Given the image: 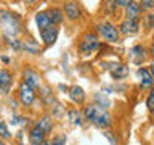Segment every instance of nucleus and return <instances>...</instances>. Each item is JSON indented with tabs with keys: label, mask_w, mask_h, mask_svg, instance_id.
Masks as SVG:
<instances>
[{
	"label": "nucleus",
	"mask_w": 154,
	"mask_h": 145,
	"mask_svg": "<svg viewBox=\"0 0 154 145\" xmlns=\"http://www.w3.org/2000/svg\"><path fill=\"white\" fill-rule=\"evenodd\" d=\"M84 118L87 121H90L93 126L100 129H108L111 124H112V119H111V114L106 111L104 108H101L98 105H87L84 108Z\"/></svg>",
	"instance_id": "obj_1"
},
{
	"label": "nucleus",
	"mask_w": 154,
	"mask_h": 145,
	"mask_svg": "<svg viewBox=\"0 0 154 145\" xmlns=\"http://www.w3.org/2000/svg\"><path fill=\"white\" fill-rule=\"evenodd\" d=\"M0 29H2L3 36L16 37L23 29L21 19L18 18V14L8 11V10H0Z\"/></svg>",
	"instance_id": "obj_2"
},
{
	"label": "nucleus",
	"mask_w": 154,
	"mask_h": 145,
	"mask_svg": "<svg viewBox=\"0 0 154 145\" xmlns=\"http://www.w3.org/2000/svg\"><path fill=\"white\" fill-rule=\"evenodd\" d=\"M18 100L23 106H31L34 102H35V90L31 89L26 82H21L18 87Z\"/></svg>",
	"instance_id": "obj_3"
},
{
	"label": "nucleus",
	"mask_w": 154,
	"mask_h": 145,
	"mask_svg": "<svg viewBox=\"0 0 154 145\" xmlns=\"http://www.w3.org/2000/svg\"><path fill=\"white\" fill-rule=\"evenodd\" d=\"M23 82H26L35 92L42 89V76L32 68H24L23 69Z\"/></svg>",
	"instance_id": "obj_4"
},
{
	"label": "nucleus",
	"mask_w": 154,
	"mask_h": 145,
	"mask_svg": "<svg viewBox=\"0 0 154 145\" xmlns=\"http://www.w3.org/2000/svg\"><path fill=\"white\" fill-rule=\"evenodd\" d=\"M96 29H98V34L101 37L104 39V40L108 42H117L119 40V29L114 26V24L111 23H100L98 26H96Z\"/></svg>",
	"instance_id": "obj_5"
},
{
	"label": "nucleus",
	"mask_w": 154,
	"mask_h": 145,
	"mask_svg": "<svg viewBox=\"0 0 154 145\" xmlns=\"http://www.w3.org/2000/svg\"><path fill=\"white\" fill-rule=\"evenodd\" d=\"M98 45H100V40H98V37H96V34L88 32L82 37V40L79 44V48L84 55H90L91 52H95L96 48H98Z\"/></svg>",
	"instance_id": "obj_6"
},
{
	"label": "nucleus",
	"mask_w": 154,
	"mask_h": 145,
	"mask_svg": "<svg viewBox=\"0 0 154 145\" xmlns=\"http://www.w3.org/2000/svg\"><path fill=\"white\" fill-rule=\"evenodd\" d=\"M27 137H29V143L31 145H40V143H43L47 140V134L38 129L37 126H34V127L29 129Z\"/></svg>",
	"instance_id": "obj_7"
},
{
	"label": "nucleus",
	"mask_w": 154,
	"mask_h": 145,
	"mask_svg": "<svg viewBox=\"0 0 154 145\" xmlns=\"http://www.w3.org/2000/svg\"><path fill=\"white\" fill-rule=\"evenodd\" d=\"M40 37H42V40L45 45H53L58 39V27L50 26V27L43 29V31H40Z\"/></svg>",
	"instance_id": "obj_8"
},
{
	"label": "nucleus",
	"mask_w": 154,
	"mask_h": 145,
	"mask_svg": "<svg viewBox=\"0 0 154 145\" xmlns=\"http://www.w3.org/2000/svg\"><path fill=\"white\" fill-rule=\"evenodd\" d=\"M64 13H66L67 19H71V21H75V19H79L80 14H82L79 3H77V2H72V0L64 5Z\"/></svg>",
	"instance_id": "obj_9"
},
{
	"label": "nucleus",
	"mask_w": 154,
	"mask_h": 145,
	"mask_svg": "<svg viewBox=\"0 0 154 145\" xmlns=\"http://www.w3.org/2000/svg\"><path fill=\"white\" fill-rule=\"evenodd\" d=\"M138 76H140V79H141V82H140L141 89H149V87L154 85V77H152L151 71H149L148 68H140Z\"/></svg>",
	"instance_id": "obj_10"
},
{
	"label": "nucleus",
	"mask_w": 154,
	"mask_h": 145,
	"mask_svg": "<svg viewBox=\"0 0 154 145\" xmlns=\"http://www.w3.org/2000/svg\"><path fill=\"white\" fill-rule=\"evenodd\" d=\"M11 84H13V74L8 69H0V90L8 94Z\"/></svg>",
	"instance_id": "obj_11"
},
{
	"label": "nucleus",
	"mask_w": 154,
	"mask_h": 145,
	"mask_svg": "<svg viewBox=\"0 0 154 145\" xmlns=\"http://www.w3.org/2000/svg\"><path fill=\"white\" fill-rule=\"evenodd\" d=\"M140 14H141V5L137 2H130L127 7H125V16L127 19H132V21H138Z\"/></svg>",
	"instance_id": "obj_12"
},
{
	"label": "nucleus",
	"mask_w": 154,
	"mask_h": 145,
	"mask_svg": "<svg viewBox=\"0 0 154 145\" xmlns=\"http://www.w3.org/2000/svg\"><path fill=\"white\" fill-rule=\"evenodd\" d=\"M69 97H71V100L74 102L75 105H82L85 102V98H87L84 89L79 87V85H72L71 87V89H69Z\"/></svg>",
	"instance_id": "obj_13"
},
{
	"label": "nucleus",
	"mask_w": 154,
	"mask_h": 145,
	"mask_svg": "<svg viewBox=\"0 0 154 145\" xmlns=\"http://www.w3.org/2000/svg\"><path fill=\"white\" fill-rule=\"evenodd\" d=\"M21 50H24L26 53H29V55H38V53H42V47L38 45V42L29 39V40L21 42Z\"/></svg>",
	"instance_id": "obj_14"
},
{
	"label": "nucleus",
	"mask_w": 154,
	"mask_h": 145,
	"mask_svg": "<svg viewBox=\"0 0 154 145\" xmlns=\"http://www.w3.org/2000/svg\"><path fill=\"white\" fill-rule=\"evenodd\" d=\"M35 24H37L38 31H43V29H47L50 26H55V24L50 21V16H48L47 11H38L35 14Z\"/></svg>",
	"instance_id": "obj_15"
},
{
	"label": "nucleus",
	"mask_w": 154,
	"mask_h": 145,
	"mask_svg": "<svg viewBox=\"0 0 154 145\" xmlns=\"http://www.w3.org/2000/svg\"><path fill=\"white\" fill-rule=\"evenodd\" d=\"M138 21H132V19H125L119 26V32L122 34H137L138 32Z\"/></svg>",
	"instance_id": "obj_16"
},
{
	"label": "nucleus",
	"mask_w": 154,
	"mask_h": 145,
	"mask_svg": "<svg viewBox=\"0 0 154 145\" xmlns=\"http://www.w3.org/2000/svg\"><path fill=\"white\" fill-rule=\"evenodd\" d=\"M35 126L40 130H43L45 134H50L51 130H53V119H51V116H48V114L42 116V118L35 123Z\"/></svg>",
	"instance_id": "obj_17"
},
{
	"label": "nucleus",
	"mask_w": 154,
	"mask_h": 145,
	"mask_svg": "<svg viewBox=\"0 0 154 145\" xmlns=\"http://www.w3.org/2000/svg\"><path fill=\"white\" fill-rule=\"evenodd\" d=\"M111 74H112L114 79H124L125 76L128 74V66L125 65H112L111 66Z\"/></svg>",
	"instance_id": "obj_18"
},
{
	"label": "nucleus",
	"mask_w": 154,
	"mask_h": 145,
	"mask_svg": "<svg viewBox=\"0 0 154 145\" xmlns=\"http://www.w3.org/2000/svg\"><path fill=\"white\" fill-rule=\"evenodd\" d=\"M67 118H69V121L74 126H82V123H84V113L82 111H79L77 108H72V110H69L67 111Z\"/></svg>",
	"instance_id": "obj_19"
},
{
	"label": "nucleus",
	"mask_w": 154,
	"mask_h": 145,
	"mask_svg": "<svg viewBox=\"0 0 154 145\" xmlns=\"http://www.w3.org/2000/svg\"><path fill=\"white\" fill-rule=\"evenodd\" d=\"M47 13H48V16H50V21L55 24V26L63 23V19H64V11H63L61 8H50Z\"/></svg>",
	"instance_id": "obj_20"
},
{
	"label": "nucleus",
	"mask_w": 154,
	"mask_h": 145,
	"mask_svg": "<svg viewBox=\"0 0 154 145\" xmlns=\"http://www.w3.org/2000/svg\"><path fill=\"white\" fill-rule=\"evenodd\" d=\"M144 56H146V52H144V48L141 45H137L132 50V60L137 63V65H140V63L144 60Z\"/></svg>",
	"instance_id": "obj_21"
},
{
	"label": "nucleus",
	"mask_w": 154,
	"mask_h": 145,
	"mask_svg": "<svg viewBox=\"0 0 154 145\" xmlns=\"http://www.w3.org/2000/svg\"><path fill=\"white\" fill-rule=\"evenodd\" d=\"M95 102H96L95 105H98V106H101V108H104V110H108L109 105H111L109 98H108V97H104L103 94H96L95 95Z\"/></svg>",
	"instance_id": "obj_22"
},
{
	"label": "nucleus",
	"mask_w": 154,
	"mask_h": 145,
	"mask_svg": "<svg viewBox=\"0 0 154 145\" xmlns=\"http://www.w3.org/2000/svg\"><path fill=\"white\" fill-rule=\"evenodd\" d=\"M13 135L11 132H10V129H8V126L5 121H0V139L2 140H10Z\"/></svg>",
	"instance_id": "obj_23"
},
{
	"label": "nucleus",
	"mask_w": 154,
	"mask_h": 145,
	"mask_svg": "<svg viewBox=\"0 0 154 145\" xmlns=\"http://www.w3.org/2000/svg\"><path fill=\"white\" fill-rule=\"evenodd\" d=\"M3 39H5V42L8 44V47L14 48V50H21V42H19L16 37H13V36H3Z\"/></svg>",
	"instance_id": "obj_24"
},
{
	"label": "nucleus",
	"mask_w": 154,
	"mask_h": 145,
	"mask_svg": "<svg viewBox=\"0 0 154 145\" xmlns=\"http://www.w3.org/2000/svg\"><path fill=\"white\" fill-rule=\"evenodd\" d=\"M42 94H40V98L45 102V103H48V105H51L53 102V95H51V92H50V89H48V87H42Z\"/></svg>",
	"instance_id": "obj_25"
},
{
	"label": "nucleus",
	"mask_w": 154,
	"mask_h": 145,
	"mask_svg": "<svg viewBox=\"0 0 154 145\" xmlns=\"http://www.w3.org/2000/svg\"><path fill=\"white\" fill-rule=\"evenodd\" d=\"M50 145H66V135H55V137H51L50 140Z\"/></svg>",
	"instance_id": "obj_26"
},
{
	"label": "nucleus",
	"mask_w": 154,
	"mask_h": 145,
	"mask_svg": "<svg viewBox=\"0 0 154 145\" xmlns=\"http://www.w3.org/2000/svg\"><path fill=\"white\" fill-rule=\"evenodd\" d=\"M146 106H148V110L151 111V113H154V87L151 89V92H149V95L146 98Z\"/></svg>",
	"instance_id": "obj_27"
},
{
	"label": "nucleus",
	"mask_w": 154,
	"mask_h": 145,
	"mask_svg": "<svg viewBox=\"0 0 154 145\" xmlns=\"http://www.w3.org/2000/svg\"><path fill=\"white\" fill-rule=\"evenodd\" d=\"M103 135H104V137H106V139H108L109 142H111V145H119V140H117V137H116V135H114L112 132H111V130H104Z\"/></svg>",
	"instance_id": "obj_28"
},
{
	"label": "nucleus",
	"mask_w": 154,
	"mask_h": 145,
	"mask_svg": "<svg viewBox=\"0 0 154 145\" xmlns=\"http://www.w3.org/2000/svg\"><path fill=\"white\" fill-rule=\"evenodd\" d=\"M154 8V0H141V10H151Z\"/></svg>",
	"instance_id": "obj_29"
},
{
	"label": "nucleus",
	"mask_w": 154,
	"mask_h": 145,
	"mask_svg": "<svg viewBox=\"0 0 154 145\" xmlns=\"http://www.w3.org/2000/svg\"><path fill=\"white\" fill-rule=\"evenodd\" d=\"M130 2H132V0H116V3H117L119 7H127Z\"/></svg>",
	"instance_id": "obj_30"
},
{
	"label": "nucleus",
	"mask_w": 154,
	"mask_h": 145,
	"mask_svg": "<svg viewBox=\"0 0 154 145\" xmlns=\"http://www.w3.org/2000/svg\"><path fill=\"white\" fill-rule=\"evenodd\" d=\"M149 71H151V74H152V77H154V63H152L151 66H149Z\"/></svg>",
	"instance_id": "obj_31"
},
{
	"label": "nucleus",
	"mask_w": 154,
	"mask_h": 145,
	"mask_svg": "<svg viewBox=\"0 0 154 145\" xmlns=\"http://www.w3.org/2000/svg\"><path fill=\"white\" fill-rule=\"evenodd\" d=\"M2 61H5V63H8V61H10V58H7V56H2Z\"/></svg>",
	"instance_id": "obj_32"
},
{
	"label": "nucleus",
	"mask_w": 154,
	"mask_h": 145,
	"mask_svg": "<svg viewBox=\"0 0 154 145\" xmlns=\"http://www.w3.org/2000/svg\"><path fill=\"white\" fill-rule=\"evenodd\" d=\"M151 55L154 56V44H152V45H151Z\"/></svg>",
	"instance_id": "obj_33"
},
{
	"label": "nucleus",
	"mask_w": 154,
	"mask_h": 145,
	"mask_svg": "<svg viewBox=\"0 0 154 145\" xmlns=\"http://www.w3.org/2000/svg\"><path fill=\"white\" fill-rule=\"evenodd\" d=\"M24 2H26V3H29V5H31V3H34V0H24Z\"/></svg>",
	"instance_id": "obj_34"
},
{
	"label": "nucleus",
	"mask_w": 154,
	"mask_h": 145,
	"mask_svg": "<svg viewBox=\"0 0 154 145\" xmlns=\"http://www.w3.org/2000/svg\"><path fill=\"white\" fill-rule=\"evenodd\" d=\"M40 145H50V142H48V140H45V142H43V143H40Z\"/></svg>",
	"instance_id": "obj_35"
},
{
	"label": "nucleus",
	"mask_w": 154,
	"mask_h": 145,
	"mask_svg": "<svg viewBox=\"0 0 154 145\" xmlns=\"http://www.w3.org/2000/svg\"><path fill=\"white\" fill-rule=\"evenodd\" d=\"M0 145H7V143H5V140H2V139H0Z\"/></svg>",
	"instance_id": "obj_36"
},
{
	"label": "nucleus",
	"mask_w": 154,
	"mask_h": 145,
	"mask_svg": "<svg viewBox=\"0 0 154 145\" xmlns=\"http://www.w3.org/2000/svg\"><path fill=\"white\" fill-rule=\"evenodd\" d=\"M19 145H24V143H19Z\"/></svg>",
	"instance_id": "obj_37"
},
{
	"label": "nucleus",
	"mask_w": 154,
	"mask_h": 145,
	"mask_svg": "<svg viewBox=\"0 0 154 145\" xmlns=\"http://www.w3.org/2000/svg\"><path fill=\"white\" fill-rule=\"evenodd\" d=\"M0 47H2V45H0Z\"/></svg>",
	"instance_id": "obj_38"
}]
</instances>
